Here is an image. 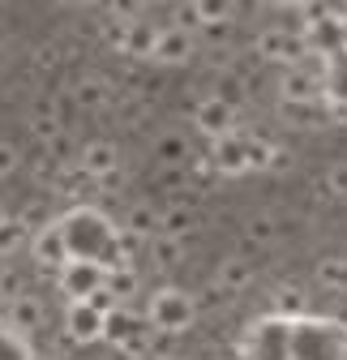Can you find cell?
I'll return each instance as SVG.
<instances>
[{
  "instance_id": "obj_1",
  "label": "cell",
  "mask_w": 347,
  "mask_h": 360,
  "mask_svg": "<svg viewBox=\"0 0 347 360\" xmlns=\"http://www.w3.org/2000/svg\"><path fill=\"white\" fill-rule=\"evenodd\" d=\"M60 228H65V245H69V257H81V262H99L103 270H116L120 257H116V240L120 232L112 228V219L91 210V206H81L73 210L69 219H60Z\"/></svg>"
},
{
  "instance_id": "obj_2",
  "label": "cell",
  "mask_w": 347,
  "mask_h": 360,
  "mask_svg": "<svg viewBox=\"0 0 347 360\" xmlns=\"http://www.w3.org/2000/svg\"><path fill=\"white\" fill-rule=\"evenodd\" d=\"M347 326L339 322H292V360H343Z\"/></svg>"
},
{
  "instance_id": "obj_3",
  "label": "cell",
  "mask_w": 347,
  "mask_h": 360,
  "mask_svg": "<svg viewBox=\"0 0 347 360\" xmlns=\"http://www.w3.org/2000/svg\"><path fill=\"white\" fill-rule=\"evenodd\" d=\"M197 322V300L181 288H159L146 304V326L159 335H185Z\"/></svg>"
},
{
  "instance_id": "obj_4",
  "label": "cell",
  "mask_w": 347,
  "mask_h": 360,
  "mask_svg": "<svg viewBox=\"0 0 347 360\" xmlns=\"http://www.w3.org/2000/svg\"><path fill=\"white\" fill-rule=\"evenodd\" d=\"M279 103H326V60L322 56H305L300 65L283 69Z\"/></svg>"
},
{
  "instance_id": "obj_5",
  "label": "cell",
  "mask_w": 347,
  "mask_h": 360,
  "mask_svg": "<svg viewBox=\"0 0 347 360\" xmlns=\"http://www.w3.org/2000/svg\"><path fill=\"white\" fill-rule=\"evenodd\" d=\"M240 352H244V360H292V322H283V318L257 322Z\"/></svg>"
},
{
  "instance_id": "obj_6",
  "label": "cell",
  "mask_w": 347,
  "mask_h": 360,
  "mask_svg": "<svg viewBox=\"0 0 347 360\" xmlns=\"http://www.w3.org/2000/svg\"><path fill=\"white\" fill-rule=\"evenodd\" d=\"M56 288L69 296V304H86L91 296H99L107 288V270L99 262H81V257H69V266L56 275Z\"/></svg>"
},
{
  "instance_id": "obj_7",
  "label": "cell",
  "mask_w": 347,
  "mask_h": 360,
  "mask_svg": "<svg viewBox=\"0 0 347 360\" xmlns=\"http://www.w3.org/2000/svg\"><path fill=\"white\" fill-rule=\"evenodd\" d=\"M257 56L270 60V65L292 69V65H300L309 56V48H305V34H300L296 26H266L262 34H257Z\"/></svg>"
},
{
  "instance_id": "obj_8",
  "label": "cell",
  "mask_w": 347,
  "mask_h": 360,
  "mask_svg": "<svg viewBox=\"0 0 347 360\" xmlns=\"http://www.w3.org/2000/svg\"><path fill=\"white\" fill-rule=\"evenodd\" d=\"M193 129L202 133V138H210V142H219V138H228V133H236V103L223 99V95H206L193 108Z\"/></svg>"
},
{
  "instance_id": "obj_9",
  "label": "cell",
  "mask_w": 347,
  "mask_h": 360,
  "mask_svg": "<svg viewBox=\"0 0 347 360\" xmlns=\"http://www.w3.org/2000/svg\"><path fill=\"white\" fill-rule=\"evenodd\" d=\"M249 150H253V133L236 129V133H228V138L210 142V163H214V172H223V176H240V172H253Z\"/></svg>"
},
{
  "instance_id": "obj_10",
  "label": "cell",
  "mask_w": 347,
  "mask_h": 360,
  "mask_svg": "<svg viewBox=\"0 0 347 360\" xmlns=\"http://www.w3.org/2000/svg\"><path fill=\"white\" fill-rule=\"evenodd\" d=\"M30 253H34V266L43 270H60L69 266V245H65V228L60 223H52V228H43L39 236H30Z\"/></svg>"
},
{
  "instance_id": "obj_11",
  "label": "cell",
  "mask_w": 347,
  "mask_h": 360,
  "mask_svg": "<svg viewBox=\"0 0 347 360\" xmlns=\"http://www.w3.org/2000/svg\"><path fill=\"white\" fill-rule=\"evenodd\" d=\"M193 48H197V34L193 30L163 26L159 30V43H155V60L159 65H189L193 60Z\"/></svg>"
},
{
  "instance_id": "obj_12",
  "label": "cell",
  "mask_w": 347,
  "mask_h": 360,
  "mask_svg": "<svg viewBox=\"0 0 347 360\" xmlns=\"http://www.w3.org/2000/svg\"><path fill=\"white\" fill-rule=\"evenodd\" d=\"M65 330H69L73 343H99L103 330H107V318H103V313H95L91 304H69Z\"/></svg>"
},
{
  "instance_id": "obj_13",
  "label": "cell",
  "mask_w": 347,
  "mask_h": 360,
  "mask_svg": "<svg viewBox=\"0 0 347 360\" xmlns=\"http://www.w3.org/2000/svg\"><path fill=\"white\" fill-rule=\"evenodd\" d=\"M77 172H86L99 185L103 176H112V172H120V150L112 146V142H91V146H81V155H77Z\"/></svg>"
},
{
  "instance_id": "obj_14",
  "label": "cell",
  "mask_w": 347,
  "mask_h": 360,
  "mask_svg": "<svg viewBox=\"0 0 347 360\" xmlns=\"http://www.w3.org/2000/svg\"><path fill=\"white\" fill-rule=\"evenodd\" d=\"M155 43H159V30L150 22H142V18H133V22H129V30H124L120 52L129 60H155Z\"/></svg>"
},
{
  "instance_id": "obj_15",
  "label": "cell",
  "mask_w": 347,
  "mask_h": 360,
  "mask_svg": "<svg viewBox=\"0 0 347 360\" xmlns=\"http://www.w3.org/2000/svg\"><path fill=\"white\" fill-rule=\"evenodd\" d=\"M138 288H142L138 266H116V270H107V296L116 300V309H129V300L138 296Z\"/></svg>"
},
{
  "instance_id": "obj_16",
  "label": "cell",
  "mask_w": 347,
  "mask_h": 360,
  "mask_svg": "<svg viewBox=\"0 0 347 360\" xmlns=\"http://www.w3.org/2000/svg\"><path fill=\"white\" fill-rule=\"evenodd\" d=\"M326 103L347 112V48L326 60Z\"/></svg>"
},
{
  "instance_id": "obj_17",
  "label": "cell",
  "mask_w": 347,
  "mask_h": 360,
  "mask_svg": "<svg viewBox=\"0 0 347 360\" xmlns=\"http://www.w3.org/2000/svg\"><path fill=\"white\" fill-rule=\"evenodd\" d=\"M138 335H146V326H142V318H138L133 309H116L112 318H107V330H103V339L116 343V347L129 343V339H138Z\"/></svg>"
},
{
  "instance_id": "obj_18",
  "label": "cell",
  "mask_w": 347,
  "mask_h": 360,
  "mask_svg": "<svg viewBox=\"0 0 347 360\" xmlns=\"http://www.w3.org/2000/svg\"><path fill=\"white\" fill-rule=\"evenodd\" d=\"M124 232H133V236H142V240H155V236L163 232V210H155V206H133V210H129Z\"/></svg>"
},
{
  "instance_id": "obj_19",
  "label": "cell",
  "mask_w": 347,
  "mask_h": 360,
  "mask_svg": "<svg viewBox=\"0 0 347 360\" xmlns=\"http://www.w3.org/2000/svg\"><path fill=\"white\" fill-rule=\"evenodd\" d=\"M39 322H43V304H39L34 296H18V300H9V326H13L18 335L34 330Z\"/></svg>"
},
{
  "instance_id": "obj_20",
  "label": "cell",
  "mask_w": 347,
  "mask_h": 360,
  "mask_svg": "<svg viewBox=\"0 0 347 360\" xmlns=\"http://www.w3.org/2000/svg\"><path fill=\"white\" fill-rule=\"evenodd\" d=\"M249 283H253V270H249L244 257H223L219 262V288L223 292H244Z\"/></svg>"
},
{
  "instance_id": "obj_21",
  "label": "cell",
  "mask_w": 347,
  "mask_h": 360,
  "mask_svg": "<svg viewBox=\"0 0 347 360\" xmlns=\"http://www.w3.org/2000/svg\"><path fill=\"white\" fill-rule=\"evenodd\" d=\"M317 283L330 292H347V257H322L317 262Z\"/></svg>"
},
{
  "instance_id": "obj_22",
  "label": "cell",
  "mask_w": 347,
  "mask_h": 360,
  "mask_svg": "<svg viewBox=\"0 0 347 360\" xmlns=\"http://www.w3.org/2000/svg\"><path fill=\"white\" fill-rule=\"evenodd\" d=\"M193 13H197V30H206V26L232 22L236 5H228V0H202V5H193Z\"/></svg>"
},
{
  "instance_id": "obj_23",
  "label": "cell",
  "mask_w": 347,
  "mask_h": 360,
  "mask_svg": "<svg viewBox=\"0 0 347 360\" xmlns=\"http://www.w3.org/2000/svg\"><path fill=\"white\" fill-rule=\"evenodd\" d=\"M193 228V210L185 206V202H171L167 210H163V232L159 236H185Z\"/></svg>"
},
{
  "instance_id": "obj_24",
  "label": "cell",
  "mask_w": 347,
  "mask_h": 360,
  "mask_svg": "<svg viewBox=\"0 0 347 360\" xmlns=\"http://www.w3.org/2000/svg\"><path fill=\"white\" fill-rule=\"evenodd\" d=\"M300 313H305V292H300V288H279L275 292V318H296L300 322Z\"/></svg>"
},
{
  "instance_id": "obj_25",
  "label": "cell",
  "mask_w": 347,
  "mask_h": 360,
  "mask_svg": "<svg viewBox=\"0 0 347 360\" xmlns=\"http://www.w3.org/2000/svg\"><path fill=\"white\" fill-rule=\"evenodd\" d=\"M73 95H77V108H103L107 95H112V86H107L103 77H86V82L73 90Z\"/></svg>"
},
{
  "instance_id": "obj_26",
  "label": "cell",
  "mask_w": 347,
  "mask_h": 360,
  "mask_svg": "<svg viewBox=\"0 0 347 360\" xmlns=\"http://www.w3.org/2000/svg\"><path fill=\"white\" fill-rule=\"evenodd\" d=\"M26 240H30V232L22 228V219H13V214H9L5 223H0V257H9V253H18V249H22Z\"/></svg>"
},
{
  "instance_id": "obj_27",
  "label": "cell",
  "mask_w": 347,
  "mask_h": 360,
  "mask_svg": "<svg viewBox=\"0 0 347 360\" xmlns=\"http://www.w3.org/2000/svg\"><path fill=\"white\" fill-rule=\"evenodd\" d=\"M150 257H155V266L167 270V266H176V262L185 257V249H181L176 236H155V240H150Z\"/></svg>"
},
{
  "instance_id": "obj_28",
  "label": "cell",
  "mask_w": 347,
  "mask_h": 360,
  "mask_svg": "<svg viewBox=\"0 0 347 360\" xmlns=\"http://www.w3.org/2000/svg\"><path fill=\"white\" fill-rule=\"evenodd\" d=\"M244 232H249L253 245H270V240H275V219H270V214H257V219H249Z\"/></svg>"
},
{
  "instance_id": "obj_29",
  "label": "cell",
  "mask_w": 347,
  "mask_h": 360,
  "mask_svg": "<svg viewBox=\"0 0 347 360\" xmlns=\"http://www.w3.org/2000/svg\"><path fill=\"white\" fill-rule=\"evenodd\" d=\"M171 352H176V335H146V356H159V360H171Z\"/></svg>"
},
{
  "instance_id": "obj_30",
  "label": "cell",
  "mask_w": 347,
  "mask_h": 360,
  "mask_svg": "<svg viewBox=\"0 0 347 360\" xmlns=\"http://www.w3.org/2000/svg\"><path fill=\"white\" fill-rule=\"evenodd\" d=\"M326 193L330 198H347V163H330V172H326Z\"/></svg>"
},
{
  "instance_id": "obj_31",
  "label": "cell",
  "mask_w": 347,
  "mask_h": 360,
  "mask_svg": "<svg viewBox=\"0 0 347 360\" xmlns=\"http://www.w3.org/2000/svg\"><path fill=\"white\" fill-rule=\"evenodd\" d=\"M18 163H22V150H18L13 142L0 138V176H13V172H18Z\"/></svg>"
},
{
  "instance_id": "obj_32",
  "label": "cell",
  "mask_w": 347,
  "mask_h": 360,
  "mask_svg": "<svg viewBox=\"0 0 347 360\" xmlns=\"http://www.w3.org/2000/svg\"><path fill=\"white\" fill-rule=\"evenodd\" d=\"M159 155H163L167 163H181V159H189V146H185L181 138H163V142H159Z\"/></svg>"
},
{
  "instance_id": "obj_33",
  "label": "cell",
  "mask_w": 347,
  "mask_h": 360,
  "mask_svg": "<svg viewBox=\"0 0 347 360\" xmlns=\"http://www.w3.org/2000/svg\"><path fill=\"white\" fill-rule=\"evenodd\" d=\"M292 167V150L287 146H275V155H270V172H287Z\"/></svg>"
},
{
  "instance_id": "obj_34",
  "label": "cell",
  "mask_w": 347,
  "mask_h": 360,
  "mask_svg": "<svg viewBox=\"0 0 347 360\" xmlns=\"http://www.w3.org/2000/svg\"><path fill=\"white\" fill-rule=\"evenodd\" d=\"M202 34H206V39H210V43H223V39H228V34H232V22H219V26H206V30H202Z\"/></svg>"
},
{
  "instance_id": "obj_35",
  "label": "cell",
  "mask_w": 347,
  "mask_h": 360,
  "mask_svg": "<svg viewBox=\"0 0 347 360\" xmlns=\"http://www.w3.org/2000/svg\"><path fill=\"white\" fill-rule=\"evenodd\" d=\"M5 219H9V214H5V206H0V223H5Z\"/></svg>"
},
{
  "instance_id": "obj_36",
  "label": "cell",
  "mask_w": 347,
  "mask_h": 360,
  "mask_svg": "<svg viewBox=\"0 0 347 360\" xmlns=\"http://www.w3.org/2000/svg\"><path fill=\"white\" fill-rule=\"evenodd\" d=\"M343 360H347V352H343Z\"/></svg>"
}]
</instances>
